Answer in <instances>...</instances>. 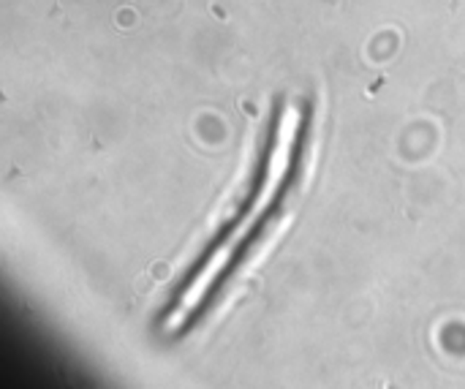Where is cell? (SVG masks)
I'll return each mask as SVG.
<instances>
[{
	"mask_svg": "<svg viewBox=\"0 0 465 389\" xmlns=\"http://www.w3.org/2000/svg\"><path fill=\"white\" fill-rule=\"evenodd\" d=\"M297 131H300V112H297L294 104H283V109L278 115V123H275V131H272L264 177L259 180V188H256L242 221H237L232 226V232L221 240V245H215V251L207 256V262L191 278V284L185 286V292L180 294V300L174 303V308L166 316V330H180L188 322V316L196 314V308L207 300V294L215 289L221 275L234 262L237 251L242 248V243L253 232V224H259L264 218V213L272 207V202L278 199V194H281V188L286 183V175L292 169V161H294Z\"/></svg>",
	"mask_w": 465,
	"mask_h": 389,
	"instance_id": "6da1fadb",
	"label": "cell"
}]
</instances>
